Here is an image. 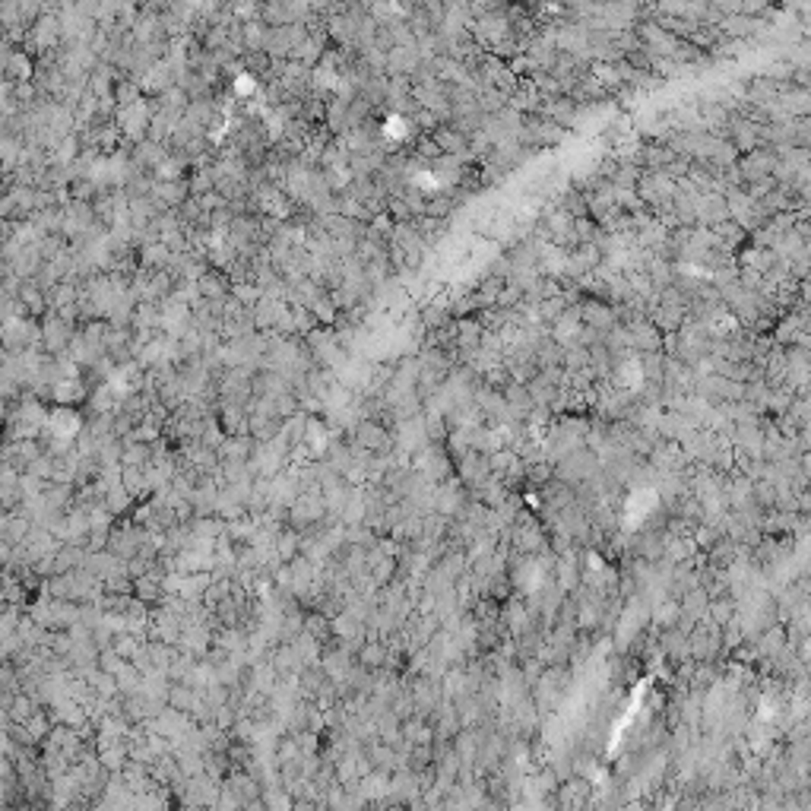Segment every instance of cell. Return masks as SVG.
<instances>
[{
  "label": "cell",
  "mask_w": 811,
  "mask_h": 811,
  "mask_svg": "<svg viewBox=\"0 0 811 811\" xmlns=\"http://www.w3.org/2000/svg\"><path fill=\"white\" fill-rule=\"evenodd\" d=\"M355 444L364 450V454H387L393 438H390L387 425H381L377 419H364L355 428Z\"/></svg>",
  "instance_id": "1"
},
{
  "label": "cell",
  "mask_w": 811,
  "mask_h": 811,
  "mask_svg": "<svg viewBox=\"0 0 811 811\" xmlns=\"http://www.w3.org/2000/svg\"><path fill=\"white\" fill-rule=\"evenodd\" d=\"M320 517H324V507H320L317 498H301L298 504L292 507V523L298 526V530L301 526H311L314 520H320Z\"/></svg>",
  "instance_id": "2"
},
{
  "label": "cell",
  "mask_w": 811,
  "mask_h": 811,
  "mask_svg": "<svg viewBox=\"0 0 811 811\" xmlns=\"http://www.w3.org/2000/svg\"><path fill=\"white\" fill-rule=\"evenodd\" d=\"M305 634H311L314 640H326L333 637V621L326 612H311L305 615Z\"/></svg>",
  "instance_id": "3"
},
{
  "label": "cell",
  "mask_w": 811,
  "mask_h": 811,
  "mask_svg": "<svg viewBox=\"0 0 811 811\" xmlns=\"http://www.w3.org/2000/svg\"><path fill=\"white\" fill-rule=\"evenodd\" d=\"M358 659H362L364 669H381L383 659H387V650L381 646V640H368V644L358 646Z\"/></svg>",
  "instance_id": "4"
},
{
  "label": "cell",
  "mask_w": 811,
  "mask_h": 811,
  "mask_svg": "<svg viewBox=\"0 0 811 811\" xmlns=\"http://www.w3.org/2000/svg\"><path fill=\"white\" fill-rule=\"evenodd\" d=\"M501 602L498 599H492V596H482L479 602H475V621L479 625H494V621L501 618Z\"/></svg>",
  "instance_id": "5"
},
{
  "label": "cell",
  "mask_w": 811,
  "mask_h": 811,
  "mask_svg": "<svg viewBox=\"0 0 811 811\" xmlns=\"http://www.w3.org/2000/svg\"><path fill=\"white\" fill-rule=\"evenodd\" d=\"M656 621H659V627H675L678 621H682V612H678L675 602H669V606H663L656 612Z\"/></svg>",
  "instance_id": "6"
},
{
  "label": "cell",
  "mask_w": 811,
  "mask_h": 811,
  "mask_svg": "<svg viewBox=\"0 0 811 811\" xmlns=\"http://www.w3.org/2000/svg\"><path fill=\"white\" fill-rule=\"evenodd\" d=\"M136 596H140L143 602L159 599V596H162V583H159V580H140V583H136Z\"/></svg>",
  "instance_id": "7"
},
{
  "label": "cell",
  "mask_w": 811,
  "mask_h": 811,
  "mask_svg": "<svg viewBox=\"0 0 811 811\" xmlns=\"http://www.w3.org/2000/svg\"><path fill=\"white\" fill-rule=\"evenodd\" d=\"M172 703H174L178 710H191V707H193V694H191L187 688H174V691H172Z\"/></svg>",
  "instance_id": "8"
}]
</instances>
